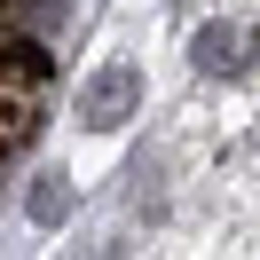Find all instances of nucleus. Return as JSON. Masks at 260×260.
Here are the masks:
<instances>
[{
	"label": "nucleus",
	"mask_w": 260,
	"mask_h": 260,
	"mask_svg": "<svg viewBox=\"0 0 260 260\" xmlns=\"http://www.w3.org/2000/svg\"><path fill=\"white\" fill-rule=\"evenodd\" d=\"M48 48H40L32 32H8V63H0V142L16 150V142H32L40 134V87H48Z\"/></svg>",
	"instance_id": "nucleus-1"
},
{
	"label": "nucleus",
	"mask_w": 260,
	"mask_h": 260,
	"mask_svg": "<svg viewBox=\"0 0 260 260\" xmlns=\"http://www.w3.org/2000/svg\"><path fill=\"white\" fill-rule=\"evenodd\" d=\"M197 71H221V79L244 71V32L237 24H205V32H197Z\"/></svg>",
	"instance_id": "nucleus-3"
},
{
	"label": "nucleus",
	"mask_w": 260,
	"mask_h": 260,
	"mask_svg": "<svg viewBox=\"0 0 260 260\" xmlns=\"http://www.w3.org/2000/svg\"><path fill=\"white\" fill-rule=\"evenodd\" d=\"M63 213H71V189H63V174H48L32 189V221H63Z\"/></svg>",
	"instance_id": "nucleus-4"
},
{
	"label": "nucleus",
	"mask_w": 260,
	"mask_h": 260,
	"mask_svg": "<svg viewBox=\"0 0 260 260\" xmlns=\"http://www.w3.org/2000/svg\"><path fill=\"white\" fill-rule=\"evenodd\" d=\"M134 103H142V71H134V63H103L95 79L79 87V118H87V126H103V134L126 126Z\"/></svg>",
	"instance_id": "nucleus-2"
}]
</instances>
